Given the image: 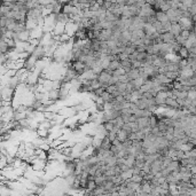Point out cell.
<instances>
[{"label": "cell", "mask_w": 196, "mask_h": 196, "mask_svg": "<svg viewBox=\"0 0 196 196\" xmlns=\"http://www.w3.org/2000/svg\"><path fill=\"white\" fill-rule=\"evenodd\" d=\"M115 86H116V90L117 91H119V92L123 94L125 92V90H126V83H123V82H117L115 84Z\"/></svg>", "instance_id": "9a60e30c"}, {"label": "cell", "mask_w": 196, "mask_h": 196, "mask_svg": "<svg viewBox=\"0 0 196 196\" xmlns=\"http://www.w3.org/2000/svg\"><path fill=\"white\" fill-rule=\"evenodd\" d=\"M175 55H178L180 59H187L189 56V53H188V48H186L185 46H180V48L178 50L177 53H174Z\"/></svg>", "instance_id": "30bf717a"}, {"label": "cell", "mask_w": 196, "mask_h": 196, "mask_svg": "<svg viewBox=\"0 0 196 196\" xmlns=\"http://www.w3.org/2000/svg\"><path fill=\"white\" fill-rule=\"evenodd\" d=\"M116 138L121 141V142H123V141H125L127 138H129V133L125 131V130H123L122 127L116 132Z\"/></svg>", "instance_id": "9c48e42d"}, {"label": "cell", "mask_w": 196, "mask_h": 196, "mask_svg": "<svg viewBox=\"0 0 196 196\" xmlns=\"http://www.w3.org/2000/svg\"><path fill=\"white\" fill-rule=\"evenodd\" d=\"M180 2H181L184 6H186L187 8H189L193 4H196V0H181Z\"/></svg>", "instance_id": "d6986e66"}, {"label": "cell", "mask_w": 196, "mask_h": 196, "mask_svg": "<svg viewBox=\"0 0 196 196\" xmlns=\"http://www.w3.org/2000/svg\"><path fill=\"white\" fill-rule=\"evenodd\" d=\"M189 32H190L189 30H181V32H180V36L187 39V38H188V36H189Z\"/></svg>", "instance_id": "603a6c76"}, {"label": "cell", "mask_w": 196, "mask_h": 196, "mask_svg": "<svg viewBox=\"0 0 196 196\" xmlns=\"http://www.w3.org/2000/svg\"><path fill=\"white\" fill-rule=\"evenodd\" d=\"M155 19L158 21V22H161V23H164L166 21H169V17H167L166 13H165V11H162V10H157V11L155 13Z\"/></svg>", "instance_id": "5b68a950"}, {"label": "cell", "mask_w": 196, "mask_h": 196, "mask_svg": "<svg viewBox=\"0 0 196 196\" xmlns=\"http://www.w3.org/2000/svg\"><path fill=\"white\" fill-rule=\"evenodd\" d=\"M24 27H25L27 30L31 31L32 29H34V28L38 27V23H37V21L34 20V19H27V21L24 22Z\"/></svg>", "instance_id": "8992f818"}, {"label": "cell", "mask_w": 196, "mask_h": 196, "mask_svg": "<svg viewBox=\"0 0 196 196\" xmlns=\"http://www.w3.org/2000/svg\"><path fill=\"white\" fill-rule=\"evenodd\" d=\"M40 16H42V15H41V9H39V8H31L27 13V17L28 19H34V20H37Z\"/></svg>", "instance_id": "3957f363"}, {"label": "cell", "mask_w": 196, "mask_h": 196, "mask_svg": "<svg viewBox=\"0 0 196 196\" xmlns=\"http://www.w3.org/2000/svg\"><path fill=\"white\" fill-rule=\"evenodd\" d=\"M107 68L113 71V70H116V69L121 68V61H118V60H113V61L109 62V64H108V67H107Z\"/></svg>", "instance_id": "7c38bea8"}, {"label": "cell", "mask_w": 196, "mask_h": 196, "mask_svg": "<svg viewBox=\"0 0 196 196\" xmlns=\"http://www.w3.org/2000/svg\"><path fill=\"white\" fill-rule=\"evenodd\" d=\"M126 75H127V77H129V80L135 79V78H138V77H139V69H136V68H132L130 71L126 72Z\"/></svg>", "instance_id": "8fae6325"}, {"label": "cell", "mask_w": 196, "mask_h": 196, "mask_svg": "<svg viewBox=\"0 0 196 196\" xmlns=\"http://www.w3.org/2000/svg\"><path fill=\"white\" fill-rule=\"evenodd\" d=\"M159 38L163 42H174L175 37L170 32V31H166L163 33H159Z\"/></svg>", "instance_id": "7a4b0ae2"}, {"label": "cell", "mask_w": 196, "mask_h": 196, "mask_svg": "<svg viewBox=\"0 0 196 196\" xmlns=\"http://www.w3.org/2000/svg\"><path fill=\"white\" fill-rule=\"evenodd\" d=\"M187 98L189 100H196V90H189L187 92Z\"/></svg>", "instance_id": "e0dca14e"}, {"label": "cell", "mask_w": 196, "mask_h": 196, "mask_svg": "<svg viewBox=\"0 0 196 196\" xmlns=\"http://www.w3.org/2000/svg\"><path fill=\"white\" fill-rule=\"evenodd\" d=\"M181 27H180V24L178 23V22H174V23H171V29H170V32L177 37V36H179L180 34V32H181Z\"/></svg>", "instance_id": "52a82bcc"}, {"label": "cell", "mask_w": 196, "mask_h": 196, "mask_svg": "<svg viewBox=\"0 0 196 196\" xmlns=\"http://www.w3.org/2000/svg\"><path fill=\"white\" fill-rule=\"evenodd\" d=\"M96 187V184H95V181L94 180H87V182H86V189H88V190H92Z\"/></svg>", "instance_id": "ac0fdd59"}, {"label": "cell", "mask_w": 196, "mask_h": 196, "mask_svg": "<svg viewBox=\"0 0 196 196\" xmlns=\"http://www.w3.org/2000/svg\"><path fill=\"white\" fill-rule=\"evenodd\" d=\"M104 91L110 93V94H113V93L116 91V86H115V85H107V87L104 88Z\"/></svg>", "instance_id": "44dd1931"}, {"label": "cell", "mask_w": 196, "mask_h": 196, "mask_svg": "<svg viewBox=\"0 0 196 196\" xmlns=\"http://www.w3.org/2000/svg\"><path fill=\"white\" fill-rule=\"evenodd\" d=\"M164 103H165V106H166L167 109H172V110H177L178 107H179V104H178V102H177V100L173 99V98H170V96L165 98Z\"/></svg>", "instance_id": "6da1fadb"}, {"label": "cell", "mask_w": 196, "mask_h": 196, "mask_svg": "<svg viewBox=\"0 0 196 196\" xmlns=\"http://www.w3.org/2000/svg\"><path fill=\"white\" fill-rule=\"evenodd\" d=\"M189 182H190L193 186H195L196 187V173L195 174H192L190 177H189Z\"/></svg>", "instance_id": "7402d4cb"}, {"label": "cell", "mask_w": 196, "mask_h": 196, "mask_svg": "<svg viewBox=\"0 0 196 196\" xmlns=\"http://www.w3.org/2000/svg\"><path fill=\"white\" fill-rule=\"evenodd\" d=\"M100 98L102 99L103 102H111V101H113V96H111V94L108 92H106V91H103V92L101 93Z\"/></svg>", "instance_id": "4fadbf2b"}, {"label": "cell", "mask_w": 196, "mask_h": 196, "mask_svg": "<svg viewBox=\"0 0 196 196\" xmlns=\"http://www.w3.org/2000/svg\"><path fill=\"white\" fill-rule=\"evenodd\" d=\"M130 180L133 181V182H136V184H141V181L144 179H142V175L141 174H132V177L130 178Z\"/></svg>", "instance_id": "2e32d148"}, {"label": "cell", "mask_w": 196, "mask_h": 196, "mask_svg": "<svg viewBox=\"0 0 196 196\" xmlns=\"http://www.w3.org/2000/svg\"><path fill=\"white\" fill-rule=\"evenodd\" d=\"M125 71H124L123 68H118V69H116V70H113V76H117V77H119V76H122L124 75Z\"/></svg>", "instance_id": "ffe728a7"}, {"label": "cell", "mask_w": 196, "mask_h": 196, "mask_svg": "<svg viewBox=\"0 0 196 196\" xmlns=\"http://www.w3.org/2000/svg\"><path fill=\"white\" fill-rule=\"evenodd\" d=\"M47 96H48L50 100L54 101V102H57V101H59V90L52 88L51 91L47 92Z\"/></svg>", "instance_id": "ba28073f"}, {"label": "cell", "mask_w": 196, "mask_h": 196, "mask_svg": "<svg viewBox=\"0 0 196 196\" xmlns=\"http://www.w3.org/2000/svg\"><path fill=\"white\" fill-rule=\"evenodd\" d=\"M132 174H133L132 169H129V170H126V171L121 172V177H122V179H123V180H127V179H130V178L132 177Z\"/></svg>", "instance_id": "5bb4252c"}, {"label": "cell", "mask_w": 196, "mask_h": 196, "mask_svg": "<svg viewBox=\"0 0 196 196\" xmlns=\"http://www.w3.org/2000/svg\"><path fill=\"white\" fill-rule=\"evenodd\" d=\"M135 122L138 124L139 130H142L149 126V117H139V118H136Z\"/></svg>", "instance_id": "277c9868"}]
</instances>
